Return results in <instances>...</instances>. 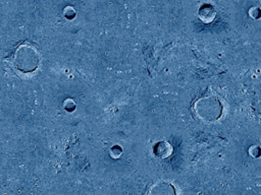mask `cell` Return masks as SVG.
Returning a JSON list of instances; mask_svg holds the SVG:
<instances>
[{
  "label": "cell",
  "instance_id": "cell-1",
  "mask_svg": "<svg viewBox=\"0 0 261 195\" xmlns=\"http://www.w3.org/2000/svg\"><path fill=\"white\" fill-rule=\"evenodd\" d=\"M42 57L37 45L31 41H22L14 49L7 62L21 74L35 73L41 65Z\"/></svg>",
  "mask_w": 261,
  "mask_h": 195
},
{
  "label": "cell",
  "instance_id": "cell-2",
  "mask_svg": "<svg viewBox=\"0 0 261 195\" xmlns=\"http://www.w3.org/2000/svg\"><path fill=\"white\" fill-rule=\"evenodd\" d=\"M192 112L196 118L204 123L217 122L225 114V104L212 90H207L192 104Z\"/></svg>",
  "mask_w": 261,
  "mask_h": 195
},
{
  "label": "cell",
  "instance_id": "cell-3",
  "mask_svg": "<svg viewBox=\"0 0 261 195\" xmlns=\"http://www.w3.org/2000/svg\"><path fill=\"white\" fill-rule=\"evenodd\" d=\"M145 195H181V191L172 182L159 179L148 187Z\"/></svg>",
  "mask_w": 261,
  "mask_h": 195
},
{
  "label": "cell",
  "instance_id": "cell-4",
  "mask_svg": "<svg viewBox=\"0 0 261 195\" xmlns=\"http://www.w3.org/2000/svg\"><path fill=\"white\" fill-rule=\"evenodd\" d=\"M197 16H198V19L202 23L208 25V24H211L215 20L216 10L214 9V7L212 5L204 4L199 8Z\"/></svg>",
  "mask_w": 261,
  "mask_h": 195
},
{
  "label": "cell",
  "instance_id": "cell-5",
  "mask_svg": "<svg viewBox=\"0 0 261 195\" xmlns=\"http://www.w3.org/2000/svg\"><path fill=\"white\" fill-rule=\"evenodd\" d=\"M153 153L160 159H166L172 155L173 148L166 140H159L153 145Z\"/></svg>",
  "mask_w": 261,
  "mask_h": 195
},
{
  "label": "cell",
  "instance_id": "cell-6",
  "mask_svg": "<svg viewBox=\"0 0 261 195\" xmlns=\"http://www.w3.org/2000/svg\"><path fill=\"white\" fill-rule=\"evenodd\" d=\"M248 15L253 20H259L261 18V10L259 8L253 7L248 11Z\"/></svg>",
  "mask_w": 261,
  "mask_h": 195
},
{
  "label": "cell",
  "instance_id": "cell-7",
  "mask_svg": "<svg viewBox=\"0 0 261 195\" xmlns=\"http://www.w3.org/2000/svg\"><path fill=\"white\" fill-rule=\"evenodd\" d=\"M122 155V150L119 145H113L110 149V156L113 159H118Z\"/></svg>",
  "mask_w": 261,
  "mask_h": 195
},
{
  "label": "cell",
  "instance_id": "cell-8",
  "mask_svg": "<svg viewBox=\"0 0 261 195\" xmlns=\"http://www.w3.org/2000/svg\"><path fill=\"white\" fill-rule=\"evenodd\" d=\"M63 15L67 19L69 20H73L76 17V11L74 10V8L72 7H67L63 11Z\"/></svg>",
  "mask_w": 261,
  "mask_h": 195
}]
</instances>
